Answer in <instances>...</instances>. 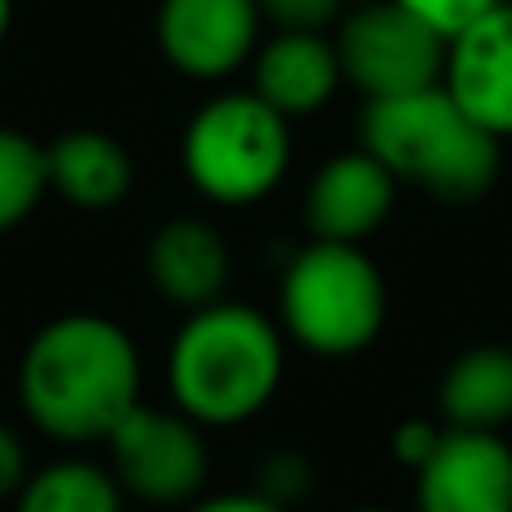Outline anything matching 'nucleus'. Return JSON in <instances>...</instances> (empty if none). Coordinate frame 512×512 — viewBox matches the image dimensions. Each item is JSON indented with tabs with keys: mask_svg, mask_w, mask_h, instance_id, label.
I'll return each instance as SVG.
<instances>
[{
	"mask_svg": "<svg viewBox=\"0 0 512 512\" xmlns=\"http://www.w3.org/2000/svg\"><path fill=\"white\" fill-rule=\"evenodd\" d=\"M140 346L104 315H59L32 333L18 360V405L36 432L99 445L140 405Z\"/></svg>",
	"mask_w": 512,
	"mask_h": 512,
	"instance_id": "obj_1",
	"label": "nucleus"
},
{
	"mask_svg": "<svg viewBox=\"0 0 512 512\" xmlns=\"http://www.w3.org/2000/svg\"><path fill=\"white\" fill-rule=\"evenodd\" d=\"M283 328L243 301L189 310L167 346L171 405L203 427H243L283 387Z\"/></svg>",
	"mask_w": 512,
	"mask_h": 512,
	"instance_id": "obj_2",
	"label": "nucleus"
},
{
	"mask_svg": "<svg viewBox=\"0 0 512 512\" xmlns=\"http://www.w3.org/2000/svg\"><path fill=\"white\" fill-rule=\"evenodd\" d=\"M360 144L400 185H418L441 203L486 198L504 167V140L472 122L445 86L369 99L360 117Z\"/></svg>",
	"mask_w": 512,
	"mask_h": 512,
	"instance_id": "obj_3",
	"label": "nucleus"
},
{
	"mask_svg": "<svg viewBox=\"0 0 512 512\" xmlns=\"http://www.w3.org/2000/svg\"><path fill=\"white\" fill-rule=\"evenodd\" d=\"M387 324V283L360 243L310 239L283 265L279 328L310 355L346 360L378 342Z\"/></svg>",
	"mask_w": 512,
	"mask_h": 512,
	"instance_id": "obj_4",
	"label": "nucleus"
},
{
	"mask_svg": "<svg viewBox=\"0 0 512 512\" xmlns=\"http://www.w3.org/2000/svg\"><path fill=\"white\" fill-rule=\"evenodd\" d=\"M189 185L221 207H248L279 189L292 162L288 117L256 90H234L194 113L180 144Z\"/></svg>",
	"mask_w": 512,
	"mask_h": 512,
	"instance_id": "obj_5",
	"label": "nucleus"
},
{
	"mask_svg": "<svg viewBox=\"0 0 512 512\" xmlns=\"http://www.w3.org/2000/svg\"><path fill=\"white\" fill-rule=\"evenodd\" d=\"M108 468H113L117 486L131 499L158 508L194 504L207 486L212 472V454H207L203 423L180 414L176 405H135L108 436Z\"/></svg>",
	"mask_w": 512,
	"mask_h": 512,
	"instance_id": "obj_6",
	"label": "nucleus"
},
{
	"mask_svg": "<svg viewBox=\"0 0 512 512\" xmlns=\"http://www.w3.org/2000/svg\"><path fill=\"white\" fill-rule=\"evenodd\" d=\"M342 81H351L364 99H396L414 90L441 86L445 41L427 23H418L396 0H369L346 14L333 36Z\"/></svg>",
	"mask_w": 512,
	"mask_h": 512,
	"instance_id": "obj_7",
	"label": "nucleus"
},
{
	"mask_svg": "<svg viewBox=\"0 0 512 512\" xmlns=\"http://www.w3.org/2000/svg\"><path fill=\"white\" fill-rule=\"evenodd\" d=\"M418 512H512V445L499 432L445 427L414 472Z\"/></svg>",
	"mask_w": 512,
	"mask_h": 512,
	"instance_id": "obj_8",
	"label": "nucleus"
},
{
	"mask_svg": "<svg viewBox=\"0 0 512 512\" xmlns=\"http://www.w3.org/2000/svg\"><path fill=\"white\" fill-rule=\"evenodd\" d=\"M261 9L256 0H162L158 45L185 77L216 81L256 54Z\"/></svg>",
	"mask_w": 512,
	"mask_h": 512,
	"instance_id": "obj_9",
	"label": "nucleus"
},
{
	"mask_svg": "<svg viewBox=\"0 0 512 512\" xmlns=\"http://www.w3.org/2000/svg\"><path fill=\"white\" fill-rule=\"evenodd\" d=\"M441 86L495 140H512V0L445 45Z\"/></svg>",
	"mask_w": 512,
	"mask_h": 512,
	"instance_id": "obj_10",
	"label": "nucleus"
},
{
	"mask_svg": "<svg viewBox=\"0 0 512 512\" xmlns=\"http://www.w3.org/2000/svg\"><path fill=\"white\" fill-rule=\"evenodd\" d=\"M400 180L373 158L369 149H351L328 158L306 189V230L310 239L364 243L387 225L396 207Z\"/></svg>",
	"mask_w": 512,
	"mask_h": 512,
	"instance_id": "obj_11",
	"label": "nucleus"
},
{
	"mask_svg": "<svg viewBox=\"0 0 512 512\" xmlns=\"http://www.w3.org/2000/svg\"><path fill=\"white\" fill-rule=\"evenodd\" d=\"M144 265H149V283L158 288V297L185 315L221 301L230 288V243L212 221H198V216H176L158 225Z\"/></svg>",
	"mask_w": 512,
	"mask_h": 512,
	"instance_id": "obj_12",
	"label": "nucleus"
},
{
	"mask_svg": "<svg viewBox=\"0 0 512 512\" xmlns=\"http://www.w3.org/2000/svg\"><path fill=\"white\" fill-rule=\"evenodd\" d=\"M252 59L256 95L288 122L319 113L342 86V63L324 32H274Z\"/></svg>",
	"mask_w": 512,
	"mask_h": 512,
	"instance_id": "obj_13",
	"label": "nucleus"
},
{
	"mask_svg": "<svg viewBox=\"0 0 512 512\" xmlns=\"http://www.w3.org/2000/svg\"><path fill=\"white\" fill-rule=\"evenodd\" d=\"M45 167H50L54 194L81 212H108L135 185L126 144L108 131H90V126L63 131L54 144H45Z\"/></svg>",
	"mask_w": 512,
	"mask_h": 512,
	"instance_id": "obj_14",
	"label": "nucleus"
},
{
	"mask_svg": "<svg viewBox=\"0 0 512 512\" xmlns=\"http://www.w3.org/2000/svg\"><path fill=\"white\" fill-rule=\"evenodd\" d=\"M445 427L468 432H504L512 423V351L508 346H472L445 369L436 391Z\"/></svg>",
	"mask_w": 512,
	"mask_h": 512,
	"instance_id": "obj_15",
	"label": "nucleus"
},
{
	"mask_svg": "<svg viewBox=\"0 0 512 512\" xmlns=\"http://www.w3.org/2000/svg\"><path fill=\"white\" fill-rule=\"evenodd\" d=\"M126 490L113 468L90 459H54L32 468L23 490L14 495V512H122Z\"/></svg>",
	"mask_w": 512,
	"mask_h": 512,
	"instance_id": "obj_16",
	"label": "nucleus"
},
{
	"mask_svg": "<svg viewBox=\"0 0 512 512\" xmlns=\"http://www.w3.org/2000/svg\"><path fill=\"white\" fill-rule=\"evenodd\" d=\"M50 194L45 149L23 131L0 126V234L18 230Z\"/></svg>",
	"mask_w": 512,
	"mask_h": 512,
	"instance_id": "obj_17",
	"label": "nucleus"
},
{
	"mask_svg": "<svg viewBox=\"0 0 512 512\" xmlns=\"http://www.w3.org/2000/svg\"><path fill=\"white\" fill-rule=\"evenodd\" d=\"M252 490H261L265 499H274L279 508L292 512V504H301V499L315 490V468H310V459L301 450L283 445V450H274L261 459Z\"/></svg>",
	"mask_w": 512,
	"mask_h": 512,
	"instance_id": "obj_18",
	"label": "nucleus"
},
{
	"mask_svg": "<svg viewBox=\"0 0 512 512\" xmlns=\"http://www.w3.org/2000/svg\"><path fill=\"white\" fill-rule=\"evenodd\" d=\"M396 5L409 9L418 23H427L445 45H450L454 36L468 32L477 18H486L490 9L504 5V0H396Z\"/></svg>",
	"mask_w": 512,
	"mask_h": 512,
	"instance_id": "obj_19",
	"label": "nucleus"
},
{
	"mask_svg": "<svg viewBox=\"0 0 512 512\" xmlns=\"http://www.w3.org/2000/svg\"><path fill=\"white\" fill-rule=\"evenodd\" d=\"M346 0H256L261 18H270L279 32H324L342 18Z\"/></svg>",
	"mask_w": 512,
	"mask_h": 512,
	"instance_id": "obj_20",
	"label": "nucleus"
},
{
	"mask_svg": "<svg viewBox=\"0 0 512 512\" xmlns=\"http://www.w3.org/2000/svg\"><path fill=\"white\" fill-rule=\"evenodd\" d=\"M441 432H445V423H436V418H405V423L391 432V454H396L405 468L418 472L432 459L436 445H441Z\"/></svg>",
	"mask_w": 512,
	"mask_h": 512,
	"instance_id": "obj_21",
	"label": "nucleus"
},
{
	"mask_svg": "<svg viewBox=\"0 0 512 512\" xmlns=\"http://www.w3.org/2000/svg\"><path fill=\"white\" fill-rule=\"evenodd\" d=\"M27 477H32V459H27L23 436L0 423V499H14Z\"/></svg>",
	"mask_w": 512,
	"mask_h": 512,
	"instance_id": "obj_22",
	"label": "nucleus"
},
{
	"mask_svg": "<svg viewBox=\"0 0 512 512\" xmlns=\"http://www.w3.org/2000/svg\"><path fill=\"white\" fill-rule=\"evenodd\" d=\"M185 512H288V508L265 499L261 490H225V495H207V499L198 495Z\"/></svg>",
	"mask_w": 512,
	"mask_h": 512,
	"instance_id": "obj_23",
	"label": "nucleus"
},
{
	"mask_svg": "<svg viewBox=\"0 0 512 512\" xmlns=\"http://www.w3.org/2000/svg\"><path fill=\"white\" fill-rule=\"evenodd\" d=\"M9 23H14V0H0V41L9 36Z\"/></svg>",
	"mask_w": 512,
	"mask_h": 512,
	"instance_id": "obj_24",
	"label": "nucleus"
},
{
	"mask_svg": "<svg viewBox=\"0 0 512 512\" xmlns=\"http://www.w3.org/2000/svg\"><path fill=\"white\" fill-rule=\"evenodd\" d=\"M351 512H391V508H351Z\"/></svg>",
	"mask_w": 512,
	"mask_h": 512,
	"instance_id": "obj_25",
	"label": "nucleus"
}]
</instances>
